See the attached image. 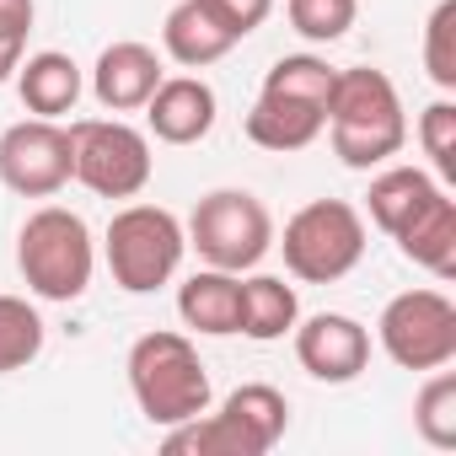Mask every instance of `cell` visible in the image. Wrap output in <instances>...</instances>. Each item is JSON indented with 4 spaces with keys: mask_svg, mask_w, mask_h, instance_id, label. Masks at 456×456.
Listing matches in <instances>:
<instances>
[{
    "mask_svg": "<svg viewBox=\"0 0 456 456\" xmlns=\"http://www.w3.org/2000/svg\"><path fill=\"white\" fill-rule=\"evenodd\" d=\"M285 12L306 44H338L360 17V0H285Z\"/></svg>",
    "mask_w": 456,
    "mask_h": 456,
    "instance_id": "25",
    "label": "cell"
},
{
    "mask_svg": "<svg viewBox=\"0 0 456 456\" xmlns=\"http://www.w3.org/2000/svg\"><path fill=\"white\" fill-rule=\"evenodd\" d=\"M177 317L193 328V333H209V338H225L242 328V280L225 274V269H199L183 280L177 290Z\"/></svg>",
    "mask_w": 456,
    "mask_h": 456,
    "instance_id": "13",
    "label": "cell"
},
{
    "mask_svg": "<svg viewBox=\"0 0 456 456\" xmlns=\"http://www.w3.org/2000/svg\"><path fill=\"white\" fill-rule=\"evenodd\" d=\"M381 349L403 370H440L456 360V306L440 290H403L387 301L381 322Z\"/></svg>",
    "mask_w": 456,
    "mask_h": 456,
    "instance_id": "8",
    "label": "cell"
},
{
    "mask_svg": "<svg viewBox=\"0 0 456 456\" xmlns=\"http://www.w3.org/2000/svg\"><path fill=\"white\" fill-rule=\"evenodd\" d=\"M285 269L306 285H333L365 258V220L349 199H312L285 220Z\"/></svg>",
    "mask_w": 456,
    "mask_h": 456,
    "instance_id": "6",
    "label": "cell"
},
{
    "mask_svg": "<svg viewBox=\"0 0 456 456\" xmlns=\"http://www.w3.org/2000/svg\"><path fill=\"white\" fill-rule=\"evenodd\" d=\"M328 134H333V156L344 167L370 172V167L392 161L408 140V118H403V97H397L392 76L370 70V65L338 70L333 92H328Z\"/></svg>",
    "mask_w": 456,
    "mask_h": 456,
    "instance_id": "1",
    "label": "cell"
},
{
    "mask_svg": "<svg viewBox=\"0 0 456 456\" xmlns=\"http://www.w3.org/2000/svg\"><path fill=\"white\" fill-rule=\"evenodd\" d=\"M44 354V317L22 296H0V376H12Z\"/></svg>",
    "mask_w": 456,
    "mask_h": 456,
    "instance_id": "22",
    "label": "cell"
},
{
    "mask_svg": "<svg viewBox=\"0 0 456 456\" xmlns=\"http://www.w3.org/2000/svg\"><path fill=\"white\" fill-rule=\"evenodd\" d=\"M70 161L76 183L97 199H134L151 183V140L124 118H81L70 124Z\"/></svg>",
    "mask_w": 456,
    "mask_h": 456,
    "instance_id": "7",
    "label": "cell"
},
{
    "mask_svg": "<svg viewBox=\"0 0 456 456\" xmlns=\"http://www.w3.org/2000/svg\"><path fill=\"white\" fill-rule=\"evenodd\" d=\"M33 33V0H0V44H28Z\"/></svg>",
    "mask_w": 456,
    "mask_h": 456,
    "instance_id": "29",
    "label": "cell"
},
{
    "mask_svg": "<svg viewBox=\"0 0 456 456\" xmlns=\"http://www.w3.org/2000/svg\"><path fill=\"white\" fill-rule=\"evenodd\" d=\"M129 392L140 403V413L161 429L183 424V419H199L209 408V370L199 360V349L183 338V333H145L134 338L129 349Z\"/></svg>",
    "mask_w": 456,
    "mask_h": 456,
    "instance_id": "2",
    "label": "cell"
},
{
    "mask_svg": "<svg viewBox=\"0 0 456 456\" xmlns=\"http://www.w3.org/2000/svg\"><path fill=\"white\" fill-rule=\"evenodd\" d=\"M108 269H113V285L129 290V296H151L161 290L177 264H183V248H188V232L183 220L161 204H124L113 220H108Z\"/></svg>",
    "mask_w": 456,
    "mask_h": 456,
    "instance_id": "5",
    "label": "cell"
},
{
    "mask_svg": "<svg viewBox=\"0 0 456 456\" xmlns=\"http://www.w3.org/2000/svg\"><path fill=\"white\" fill-rule=\"evenodd\" d=\"M188 248L209 269H225V274L258 269L264 253L274 248V215L248 188H215L188 215Z\"/></svg>",
    "mask_w": 456,
    "mask_h": 456,
    "instance_id": "4",
    "label": "cell"
},
{
    "mask_svg": "<svg viewBox=\"0 0 456 456\" xmlns=\"http://www.w3.org/2000/svg\"><path fill=\"white\" fill-rule=\"evenodd\" d=\"M435 193H440V183H435L429 172H419V167H387V172L370 183L365 199H370V220L381 225L387 237H397Z\"/></svg>",
    "mask_w": 456,
    "mask_h": 456,
    "instance_id": "20",
    "label": "cell"
},
{
    "mask_svg": "<svg viewBox=\"0 0 456 456\" xmlns=\"http://www.w3.org/2000/svg\"><path fill=\"white\" fill-rule=\"evenodd\" d=\"M204 6L237 33V44L248 38V33H258L264 22H269V12H274V0H204Z\"/></svg>",
    "mask_w": 456,
    "mask_h": 456,
    "instance_id": "28",
    "label": "cell"
},
{
    "mask_svg": "<svg viewBox=\"0 0 456 456\" xmlns=\"http://www.w3.org/2000/svg\"><path fill=\"white\" fill-rule=\"evenodd\" d=\"M12 81H17V97L33 118H60L81 102V65L60 49H44V54L22 60Z\"/></svg>",
    "mask_w": 456,
    "mask_h": 456,
    "instance_id": "15",
    "label": "cell"
},
{
    "mask_svg": "<svg viewBox=\"0 0 456 456\" xmlns=\"http://www.w3.org/2000/svg\"><path fill=\"white\" fill-rule=\"evenodd\" d=\"M92 264H97L92 225L76 209H65V204L33 209L28 225L17 232V269H22L28 290L44 296V301H76V296H86Z\"/></svg>",
    "mask_w": 456,
    "mask_h": 456,
    "instance_id": "3",
    "label": "cell"
},
{
    "mask_svg": "<svg viewBox=\"0 0 456 456\" xmlns=\"http://www.w3.org/2000/svg\"><path fill=\"white\" fill-rule=\"evenodd\" d=\"M290 333H296L301 370L328 381V387H344V381H354L370 365V333L354 317H344V312H317V317L296 322Z\"/></svg>",
    "mask_w": 456,
    "mask_h": 456,
    "instance_id": "10",
    "label": "cell"
},
{
    "mask_svg": "<svg viewBox=\"0 0 456 456\" xmlns=\"http://www.w3.org/2000/svg\"><path fill=\"white\" fill-rule=\"evenodd\" d=\"M413 429L435 451H456V376L440 365L413 397Z\"/></svg>",
    "mask_w": 456,
    "mask_h": 456,
    "instance_id": "21",
    "label": "cell"
},
{
    "mask_svg": "<svg viewBox=\"0 0 456 456\" xmlns=\"http://www.w3.org/2000/svg\"><path fill=\"white\" fill-rule=\"evenodd\" d=\"M424 70L440 92H456V0H440L424 22Z\"/></svg>",
    "mask_w": 456,
    "mask_h": 456,
    "instance_id": "26",
    "label": "cell"
},
{
    "mask_svg": "<svg viewBox=\"0 0 456 456\" xmlns=\"http://www.w3.org/2000/svg\"><path fill=\"white\" fill-rule=\"evenodd\" d=\"M145 124L161 145H199L215 129V92L199 76H161L145 102Z\"/></svg>",
    "mask_w": 456,
    "mask_h": 456,
    "instance_id": "12",
    "label": "cell"
},
{
    "mask_svg": "<svg viewBox=\"0 0 456 456\" xmlns=\"http://www.w3.org/2000/svg\"><path fill=\"white\" fill-rule=\"evenodd\" d=\"M167 451L172 456H248V445H242V435L225 424L220 413H199V419H183V424H172L167 429Z\"/></svg>",
    "mask_w": 456,
    "mask_h": 456,
    "instance_id": "24",
    "label": "cell"
},
{
    "mask_svg": "<svg viewBox=\"0 0 456 456\" xmlns=\"http://www.w3.org/2000/svg\"><path fill=\"white\" fill-rule=\"evenodd\" d=\"M161 54L151 49V44H134V38H124V44H108L102 54H97V70H92V92H97V102L108 108V113H134V108H145L151 102V92L161 86Z\"/></svg>",
    "mask_w": 456,
    "mask_h": 456,
    "instance_id": "11",
    "label": "cell"
},
{
    "mask_svg": "<svg viewBox=\"0 0 456 456\" xmlns=\"http://www.w3.org/2000/svg\"><path fill=\"white\" fill-rule=\"evenodd\" d=\"M322 129H328V113L317 102L280 97V92H264L248 113V140L264 151H306Z\"/></svg>",
    "mask_w": 456,
    "mask_h": 456,
    "instance_id": "16",
    "label": "cell"
},
{
    "mask_svg": "<svg viewBox=\"0 0 456 456\" xmlns=\"http://www.w3.org/2000/svg\"><path fill=\"white\" fill-rule=\"evenodd\" d=\"M392 242L403 248V258H408V264L429 269L435 280H451V274H456V199L435 193V199H429L408 225H403Z\"/></svg>",
    "mask_w": 456,
    "mask_h": 456,
    "instance_id": "18",
    "label": "cell"
},
{
    "mask_svg": "<svg viewBox=\"0 0 456 456\" xmlns=\"http://www.w3.org/2000/svg\"><path fill=\"white\" fill-rule=\"evenodd\" d=\"M419 145L440 177H456V102L451 97H440L419 113Z\"/></svg>",
    "mask_w": 456,
    "mask_h": 456,
    "instance_id": "27",
    "label": "cell"
},
{
    "mask_svg": "<svg viewBox=\"0 0 456 456\" xmlns=\"http://www.w3.org/2000/svg\"><path fill=\"white\" fill-rule=\"evenodd\" d=\"M296 322H301V301H296V290H290L280 274H253V280H242V328H237V333H248V338H258V344H274V338H285Z\"/></svg>",
    "mask_w": 456,
    "mask_h": 456,
    "instance_id": "19",
    "label": "cell"
},
{
    "mask_svg": "<svg viewBox=\"0 0 456 456\" xmlns=\"http://www.w3.org/2000/svg\"><path fill=\"white\" fill-rule=\"evenodd\" d=\"M333 65L317 60V54H285L269 65L264 76V92H280V97H301V102H317L328 113V92H333Z\"/></svg>",
    "mask_w": 456,
    "mask_h": 456,
    "instance_id": "23",
    "label": "cell"
},
{
    "mask_svg": "<svg viewBox=\"0 0 456 456\" xmlns=\"http://www.w3.org/2000/svg\"><path fill=\"white\" fill-rule=\"evenodd\" d=\"M220 419L242 435L248 456H269V451L280 445L285 424H290V403H285L280 387H269V381H248V387H237L232 397L220 403Z\"/></svg>",
    "mask_w": 456,
    "mask_h": 456,
    "instance_id": "17",
    "label": "cell"
},
{
    "mask_svg": "<svg viewBox=\"0 0 456 456\" xmlns=\"http://www.w3.org/2000/svg\"><path fill=\"white\" fill-rule=\"evenodd\" d=\"M70 129L54 118H22L0 134V183L22 199H54L70 183Z\"/></svg>",
    "mask_w": 456,
    "mask_h": 456,
    "instance_id": "9",
    "label": "cell"
},
{
    "mask_svg": "<svg viewBox=\"0 0 456 456\" xmlns=\"http://www.w3.org/2000/svg\"><path fill=\"white\" fill-rule=\"evenodd\" d=\"M22 49H28V44H0V86H6V81L17 76V65H22Z\"/></svg>",
    "mask_w": 456,
    "mask_h": 456,
    "instance_id": "30",
    "label": "cell"
},
{
    "mask_svg": "<svg viewBox=\"0 0 456 456\" xmlns=\"http://www.w3.org/2000/svg\"><path fill=\"white\" fill-rule=\"evenodd\" d=\"M161 44H167V54H172L177 65L204 70V65H215V60H225V54L237 49V33L225 28V22L204 6V0H177V6L167 12Z\"/></svg>",
    "mask_w": 456,
    "mask_h": 456,
    "instance_id": "14",
    "label": "cell"
}]
</instances>
